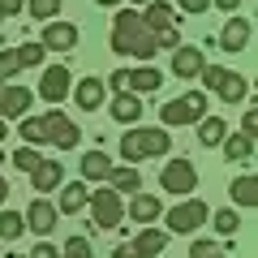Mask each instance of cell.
Listing matches in <instances>:
<instances>
[{
  "instance_id": "obj_1",
  "label": "cell",
  "mask_w": 258,
  "mask_h": 258,
  "mask_svg": "<svg viewBox=\"0 0 258 258\" xmlns=\"http://www.w3.org/2000/svg\"><path fill=\"white\" fill-rule=\"evenodd\" d=\"M112 52L116 56H138V60H151L159 52V39L142 26V13L120 9L112 18Z\"/></svg>"
},
{
  "instance_id": "obj_2",
  "label": "cell",
  "mask_w": 258,
  "mask_h": 258,
  "mask_svg": "<svg viewBox=\"0 0 258 258\" xmlns=\"http://www.w3.org/2000/svg\"><path fill=\"white\" fill-rule=\"evenodd\" d=\"M172 151V134L168 129H125V138H120V155H125V164H142V159H159Z\"/></svg>"
},
{
  "instance_id": "obj_3",
  "label": "cell",
  "mask_w": 258,
  "mask_h": 258,
  "mask_svg": "<svg viewBox=\"0 0 258 258\" xmlns=\"http://www.w3.org/2000/svg\"><path fill=\"white\" fill-rule=\"evenodd\" d=\"M203 116H207V95L203 91H189V95H181V99H172V103L159 108L164 129H172V125H198Z\"/></svg>"
},
{
  "instance_id": "obj_4",
  "label": "cell",
  "mask_w": 258,
  "mask_h": 258,
  "mask_svg": "<svg viewBox=\"0 0 258 258\" xmlns=\"http://www.w3.org/2000/svg\"><path fill=\"white\" fill-rule=\"evenodd\" d=\"M207 220H211V207H207L203 198H185L181 207H172V211L164 215L168 232H176V237H189V232H198Z\"/></svg>"
},
{
  "instance_id": "obj_5",
  "label": "cell",
  "mask_w": 258,
  "mask_h": 258,
  "mask_svg": "<svg viewBox=\"0 0 258 258\" xmlns=\"http://www.w3.org/2000/svg\"><path fill=\"white\" fill-rule=\"evenodd\" d=\"M159 185H164V194H176V198H185L189 189H198V168L189 164L185 155L168 159L164 172H159Z\"/></svg>"
},
{
  "instance_id": "obj_6",
  "label": "cell",
  "mask_w": 258,
  "mask_h": 258,
  "mask_svg": "<svg viewBox=\"0 0 258 258\" xmlns=\"http://www.w3.org/2000/svg\"><path fill=\"white\" fill-rule=\"evenodd\" d=\"M108 86L129 91V95H147V91H159V86H164V74L151 69V64H142V69H116V74L108 78Z\"/></svg>"
},
{
  "instance_id": "obj_7",
  "label": "cell",
  "mask_w": 258,
  "mask_h": 258,
  "mask_svg": "<svg viewBox=\"0 0 258 258\" xmlns=\"http://www.w3.org/2000/svg\"><path fill=\"white\" fill-rule=\"evenodd\" d=\"M86 207L95 211V228H120V220H125V203L116 189H95Z\"/></svg>"
},
{
  "instance_id": "obj_8",
  "label": "cell",
  "mask_w": 258,
  "mask_h": 258,
  "mask_svg": "<svg viewBox=\"0 0 258 258\" xmlns=\"http://www.w3.org/2000/svg\"><path fill=\"white\" fill-rule=\"evenodd\" d=\"M43 134H47V142H52V147H60V151H74L78 142H82V129H78V120H69L60 108L43 116Z\"/></svg>"
},
{
  "instance_id": "obj_9",
  "label": "cell",
  "mask_w": 258,
  "mask_h": 258,
  "mask_svg": "<svg viewBox=\"0 0 258 258\" xmlns=\"http://www.w3.org/2000/svg\"><path fill=\"white\" fill-rule=\"evenodd\" d=\"M69 91H74V74H69L64 64H47V69H43V82H39V95H43L47 103H60Z\"/></svg>"
},
{
  "instance_id": "obj_10",
  "label": "cell",
  "mask_w": 258,
  "mask_h": 258,
  "mask_svg": "<svg viewBox=\"0 0 258 258\" xmlns=\"http://www.w3.org/2000/svg\"><path fill=\"white\" fill-rule=\"evenodd\" d=\"M22 220H26V228H30V232L47 237V232L60 224V211H56V203H47V198H35V203L26 207V215H22Z\"/></svg>"
},
{
  "instance_id": "obj_11",
  "label": "cell",
  "mask_w": 258,
  "mask_h": 258,
  "mask_svg": "<svg viewBox=\"0 0 258 258\" xmlns=\"http://www.w3.org/2000/svg\"><path fill=\"white\" fill-rule=\"evenodd\" d=\"M39 43H43V52H74L78 47V26L74 22H47Z\"/></svg>"
},
{
  "instance_id": "obj_12",
  "label": "cell",
  "mask_w": 258,
  "mask_h": 258,
  "mask_svg": "<svg viewBox=\"0 0 258 258\" xmlns=\"http://www.w3.org/2000/svg\"><path fill=\"white\" fill-rule=\"evenodd\" d=\"M30 99L35 95L26 91V86H9V82H0V116L5 120H18L30 112Z\"/></svg>"
},
{
  "instance_id": "obj_13",
  "label": "cell",
  "mask_w": 258,
  "mask_h": 258,
  "mask_svg": "<svg viewBox=\"0 0 258 258\" xmlns=\"http://www.w3.org/2000/svg\"><path fill=\"white\" fill-rule=\"evenodd\" d=\"M176 5H168V0H151L147 13H142V26L151 30V35H164V30H176Z\"/></svg>"
},
{
  "instance_id": "obj_14",
  "label": "cell",
  "mask_w": 258,
  "mask_h": 258,
  "mask_svg": "<svg viewBox=\"0 0 258 258\" xmlns=\"http://www.w3.org/2000/svg\"><path fill=\"white\" fill-rule=\"evenodd\" d=\"M164 249H168V232H159V228H142L129 241V258H155Z\"/></svg>"
},
{
  "instance_id": "obj_15",
  "label": "cell",
  "mask_w": 258,
  "mask_h": 258,
  "mask_svg": "<svg viewBox=\"0 0 258 258\" xmlns=\"http://www.w3.org/2000/svg\"><path fill=\"white\" fill-rule=\"evenodd\" d=\"M30 185H35L39 194H47V189H56V185H64V168H60V159L43 155V159L35 164V172H30Z\"/></svg>"
},
{
  "instance_id": "obj_16",
  "label": "cell",
  "mask_w": 258,
  "mask_h": 258,
  "mask_svg": "<svg viewBox=\"0 0 258 258\" xmlns=\"http://www.w3.org/2000/svg\"><path fill=\"white\" fill-rule=\"evenodd\" d=\"M203 52H198V47H176V52H172V64H168V69H172V78H198V74H203Z\"/></svg>"
},
{
  "instance_id": "obj_17",
  "label": "cell",
  "mask_w": 258,
  "mask_h": 258,
  "mask_svg": "<svg viewBox=\"0 0 258 258\" xmlns=\"http://www.w3.org/2000/svg\"><path fill=\"white\" fill-rule=\"evenodd\" d=\"M164 215V203H159L155 194H134L129 198V220L134 224H155Z\"/></svg>"
},
{
  "instance_id": "obj_18",
  "label": "cell",
  "mask_w": 258,
  "mask_h": 258,
  "mask_svg": "<svg viewBox=\"0 0 258 258\" xmlns=\"http://www.w3.org/2000/svg\"><path fill=\"white\" fill-rule=\"evenodd\" d=\"M220 47L224 52H245L249 47V22L245 18H228L220 30Z\"/></svg>"
},
{
  "instance_id": "obj_19",
  "label": "cell",
  "mask_w": 258,
  "mask_h": 258,
  "mask_svg": "<svg viewBox=\"0 0 258 258\" xmlns=\"http://www.w3.org/2000/svg\"><path fill=\"white\" fill-rule=\"evenodd\" d=\"M103 95H108V82H99L95 74L82 78V82L74 86V99H78V108H82V112H95V108L103 103Z\"/></svg>"
},
{
  "instance_id": "obj_20",
  "label": "cell",
  "mask_w": 258,
  "mask_h": 258,
  "mask_svg": "<svg viewBox=\"0 0 258 258\" xmlns=\"http://www.w3.org/2000/svg\"><path fill=\"white\" fill-rule=\"evenodd\" d=\"M86 203H91L86 181H69V185H60V207H56V211L60 215H78V211H86Z\"/></svg>"
},
{
  "instance_id": "obj_21",
  "label": "cell",
  "mask_w": 258,
  "mask_h": 258,
  "mask_svg": "<svg viewBox=\"0 0 258 258\" xmlns=\"http://www.w3.org/2000/svg\"><path fill=\"white\" fill-rule=\"evenodd\" d=\"M112 120H142V99L129 91H116V99H112Z\"/></svg>"
},
{
  "instance_id": "obj_22",
  "label": "cell",
  "mask_w": 258,
  "mask_h": 258,
  "mask_svg": "<svg viewBox=\"0 0 258 258\" xmlns=\"http://www.w3.org/2000/svg\"><path fill=\"white\" fill-rule=\"evenodd\" d=\"M108 185H112L116 194H134V189H142V172H138L134 164H125V168H112V172H108Z\"/></svg>"
},
{
  "instance_id": "obj_23",
  "label": "cell",
  "mask_w": 258,
  "mask_h": 258,
  "mask_svg": "<svg viewBox=\"0 0 258 258\" xmlns=\"http://www.w3.org/2000/svg\"><path fill=\"white\" fill-rule=\"evenodd\" d=\"M108 172H112V159L103 155V151L82 155V181H108Z\"/></svg>"
},
{
  "instance_id": "obj_24",
  "label": "cell",
  "mask_w": 258,
  "mask_h": 258,
  "mask_svg": "<svg viewBox=\"0 0 258 258\" xmlns=\"http://www.w3.org/2000/svg\"><path fill=\"white\" fill-rule=\"evenodd\" d=\"M224 138H228V120L203 116V125H198V142H203V147H220Z\"/></svg>"
},
{
  "instance_id": "obj_25",
  "label": "cell",
  "mask_w": 258,
  "mask_h": 258,
  "mask_svg": "<svg viewBox=\"0 0 258 258\" xmlns=\"http://www.w3.org/2000/svg\"><path fill=\"white\" fill-rule=\"evenodd\" d=\"M232 203H237V207H254V203H258V181H254L249 172L232 181Z\"/></svg>"
},
{
  "instance_id": "obj_26",
  "label": "cell",
  "mask_w": 258,
  "mask_h": 258,
  "mask_svg": "<svg viewBox=\"0 0 258 258\" xmlns=\"http://www.w3.org/2000/svg\"><path fill=\"white\" fill-rule=\"evenodd\" d=\"M220 147H224L228 159H249V155H254V138H249V134H228Z\"/></svg>"
},
{
  "instance_id": "obj_27",
  "label": "cell",
  "mask_w": 258,
  "mask_h": 258,
  "mask_svg": "<svg viewBox=\"0 0 258 258\" xmlns=\"http://www.w3.org/2000/svg\"><path fill=\"white\" fill-rule=\"evenodd\" d=\"M215 95L228 99V103H237V99H245V95H249V82H245V78H237V74H224V82H220V91H215Z\"/></svg>"
},
{
  "instance_id": "obj_28",
  "label": "cell",
  "mask_w": 258,
  "mask_h": 258,
  "mask_svg": "<svg viewBox=\"0 0 258 258\" xmlns=\"http://www.w3.org/2000/svg\"><path fill=\"white\" fill-rule=\"evenodd\" d=\"M22 232H26L22 211H0V241H18Z\"/></svg>"
},
{
  "instance_id": "obj_29",
  "label": "cell",
  "mask_w": 258,
  "mask_h": 258,
  "mask_svg": "<svg viewBox=\"0 0 258 258\" xmlns=\"http://www.w3.org/2000/svg\"><path fill=\"white\" fill-rule=\"evenodd\" d=\"M26 9L35 22H56L60 18V0H26Z\"/></svg>"
},
{
  "instance_id": "obj_30",
  "label": "cell",
  "mask_w": 258,
  "mask_h": 258,
  "mask_svg": "<svg viewBox=\"0 0 258 258\" xmlns=\"http://www.w3.org/2000/svg\"><path fill=\"white\" fill-rule=\"evenodd\" d=\"M211 224H215V232L220 237H237V228H241V220H237V211H211Z\"/></svg>"
},
{
  "instance_id": "obj_31",
  "label": "cell",
  "mask_w": 258,
  "mask_h": 258,
  "mask_svg": "<svg viewBox=\"0 0 258 258\" xmlns=\"http://www.w3.org/2000/svg\"><path fill=\"white\" fill-rule=\"evenodd\" d=\"M22 69V56H18V47H9V52H0V82H9L13 74Z\"/></svg>"
},
{
  "instance_id": "obj_32",
  "label": "cell",
  "mask_w": 258,
  "mask_h": 258,
  "mask_svg": "<svg viewBox=\"0 0 258 258\" xmlns=\"http://www.w3.org/2000/svg\"><path fill=\"white\" fill-rule=\"evenodd\" d=\"M189 258H224V245H220V241H194Z\"/></svg>"
},
{
  "instance_id": "obj_33",
  "label": "cell",
  "mask_w": 258,
  "mask_h": 258,
  "mask_svg": "<svg viewBox=\"0 0 258 258\" xmlns=\"http://www.w3.org/2000/svg\"><path fill=\"white\" fill-rule=\"evenodd\" d=\"M60 258H95V254H91V241H86V237H69Z\"/></svg>"
},
{
  "instance_id": "obj_34",
  "label": "cell",
  "mask_w": 258,
  "mask_h": 258,
  "mask_svg": "<svg viewBox=\"0 0 258 258\" xmlns=\"http://www.w3.org/2000/svg\"><path fill=\"white\" fill-rule=\"evenodd\" d=\"M39 159H43V155H39L35 147H22L18 155H13V168H22V172H35V164H39Z\"/></svg>"
},
{
  "instance_id": "obj_35",
  "label": "cell",
  "mask_w": 258,
  "mask_h": 258,
  "mask_svg": "<svg viewBox=\"0 0 258 258\" xmlns=\"http://www.w3.org/2000/svg\"><path fill=\"white\" fill-rule=\"evenodd\" d=\"M18 56H22V69H30V64H43V43H26V47H18Z\"/></svg>"
},
{
  "instance_id": "obj_36",
  "label": "cell",
  "mask_w": 258,
  "mask_h": 258,
  "mask_svg": "<svg viewBox=\"0 0 258 258\" xmlns=\"http://www.w3.org/2000/svg\"><path fill=\"white\" fill-rule=\"evenodd\" d=\"M224 74H228V69H224V64H203V86H211V91H220V82H224Z\"/></svg>"
},
{
  "instance_id": "obj_37",
  "label": "cell",
  "mask_w": 258,
  "mask_h": 258,
  "mask_svg": "<svg viewBox=\"0 0 258 258\" xmlns=\"http://www.w3.org/2000/svg\"><path fill=\"white\" fill-rule=\"evenodd\" d=\"M207 5H211V0H176V9H181V13H189V18L207 13Z\"/></svg>"
},
{
  "instance_id": "obj_38",
  "label": "cell",
  "mask_w": 258,
  "mask_h": 258,
  "mask_svg": "<svg viewBox=\"0 0 258 258\" xmlns=\"http://www.w3.org/2000/svg\"><path fill=\"white\" fill-rule=\"evenodd\" d=\"M155 39H159L164 52H176V47H181V35H176V30H164V35H155Z\"/></svg>"
},
{
  "instance_id": "obj_39",
  "label": "cell",
  "mask_w": 258,
  "mask_h": 258,
  "mask_svg": "<svg viewBox=\"0 0 258 258\" xmlns=\"http://www.w3.org/2000/svg\"><path fill=\"white\" fill-rule=\"evenodd\" d=\"M22 5H26V0H0V18H13V13H22Z\"/></svg>"
},
{
  "instance_id": "obj_40",
  "label": "cell",
  "mask_w": 258,
  "mask_h": 258,
  "mask_svg": "<svg viewBox=\"0 0 258 258\" xmlns=\"http://www.w3.org/2000/svg\"><path fill=\"white\" fill-rule=\"evenodd\" d=\"M30 258H60V249L43 241V245H35V249H30Z\"/></svg>"
},
{
  "instance_id": "obj_41",
  "label": "cell",
  "mask_w": 258,
  "mask_h": 258,
  "mask_svg": "<svg viewBox=\"0 0 258 258\" xmlns=\"http://www.w3.org/2000/svg\"><path fill=\"white\" fill-rule=\"evenodd\" d=\"M254 129H258V112H245V116H241V134L254 138Z\"/></svg>"
},
{
  "instance_id": "obj_42",
  "label": "cell",
  "mask_w": 258,
  "mask_h": 258,
  "mask_svg": "<svg viewBox=\"0 0 258 258\" xmlns=\"http://www.w3.org/2000/svg\"><path fill=\"white\" fill-rule=\"evenodd\" d=\"M211 5H215V9H224V13H228V18H232V13H237V5H241V0H211Z\"/></svg>"
},
{
  "instance_id": "obj_43",
  "label": "cell",
  "mask_w": 258,
  "mask_h": 258,
  "mask_svg": "<svg viewBox=\"0 0 258 258\" xmlns=\"http://www.w3.org/2000/svg\"><path fill=\"white\" fill-rule=\"evenodd\" d=\"M5 198H9V181H5V172H0V207H5Z\"/></svg>"
},
{
  "instance_id": "obj_44",
  "label": "cell",
  "mask_w": 258,
  "mask_h": 258,
  "mask_svg": "<svg viewBox=\"0 0 258 258\" xmlns=\"http://www.w3.org/2000/svg\"><path fill=\"white\" fill-rule=\"evenodd\" d=\"M112 258H129V245H116V249H112Z\"/></svg>"
},
{
  "instance_id": "obj_45",
  "label": "cell",
  "mask_w": 258,
  "mask_h": 258,
  "mask_svg": "<svg viewBox=\"0 0 258 258\" xmlns=\"http://www.w3.org/2000/svg\"><path fill=\"white\" fill-rule=\"evenodd\" d=\"M95 5H103V9H116V5H120V0H95Z\"/></svg>"
},
{
  "instance_id": "obj_46",
  "label": "cell",
  "mask_w": 258,
  "mask_h": 258,
  "mask_svg": "<svg viewBox=\"0 0 258 258\" xmlns=\"http://www.w3.org/2000/svg\"><path fill=\"white\" fill-rule=\"evenodd\" d=\"M5 134H9V125H5V120H0V142H5Z\"/></svg>"
},
{
  "instance_id": "obj_47",
  "label": "cell",
  "mask_w": 258,
  "mask_h": 258,
  "mask_svg": "<svg viewBox=\"0 0 258 258\" xmlns=\"http://www.w3.org/2000/svg\"><path fill=\"white\" fill-rule=\"evenodd\" d=\"M134 5H151V0H134Z\"/></svg>"
},
{
  "instance_id": "obj_48",
  "label": "cell",
  "mask_w": 258,
  "mask_h": 258,
  "mask_svg": "<svg viewBox=\"0 0 258 258\" xmlns=\"http://www.w3.org/2000/svg\"><path fill=\"white\" fill-rule=\"evenodd\" d=\"M0 258H5V254H0Z\"/></svg>"
}]
</instances>
